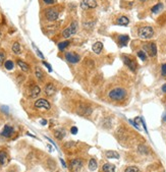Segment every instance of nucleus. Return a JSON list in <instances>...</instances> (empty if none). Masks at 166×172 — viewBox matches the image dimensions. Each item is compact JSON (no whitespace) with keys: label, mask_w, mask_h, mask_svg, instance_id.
I'll list each match as a JSON object with an SVG mask.
<instances>
[{"label":"nucleus","mask_w":166,"mask_h":172,"mask_svg":"<svg viewBox=\"0 0 166 172\" xmlns=\"http://www.w3.org/2000/svg\"><path fill=\"white\" fill-rule=\"evenodd\" d=\"M70 42L68 40H65V41H62V42L58 43L59 51H63V50H65L68 46H70Z\"/></svg>","instance_id":"5701e85b"},{"label":"nucleus","mask_w":166,"mask_h":172,"mask_svg":"<svg viewBox=\"0 0 166 172\" xmlns=\"http://www.w3.org/2000/svg\"><path fill=\"white\" fill-rule=\"evenodd\" d=\"M143 50L146 52L147 55H149L150 57H155V56L157 55V46H156V43L154 42L144 44Z\"/></svg>","instance_id":"0eeeda50"},{"label":"nucleus","mask_w":166,"mask_h":172,"mask_svg":"<svg viewBox=\"0 0 166 172\" xmlns=\"http://www.w3.org/2000/svg\"><path fill=\"white\" fill-rule=\"evenodd\" d=\"M5 58H6V53L3 50H0V66L5 62Z\"/></svg>","instance_id":"c756f323"},{"label":"nucleus","mask_w":166,"mask_h":172,"mask_svg":"<svg viewBox=\"0 0 166 172\" xmlns=\"http://www.w3.org/2000/svg\"><path fill=\"white\" fill-rule=\"evenodd\" d=\"M122 61L124 62V64L130 68L132 71H136L137 70V61L135 60V58H132V56H126L123 55L122 56Z\"/></svg>","instance_id":"1a4fd4ad"},{"label":"nucleus","mask_w":166,"mask_h":172,"mask_svg":"<svg viewBox=\"0 0 166 172\" xmlns=\"http://www.w3.org/2000/svg\"><path fill=\"white\" fill-rule=\"evenodd\" d=\"M16 63H18V65L20 66V69H22V71L27 72V74L31 72V67H30V65L28 64L26 61L22 60V59H18V60H16Z\"/></svg>","instance_id":"dca6fc26"},{"label":"nucleus","mask_w":166,"mask_h":172,"mask_svg":"<svg viewBox=\"0 0 166 172\" xmlns=\"http://www.w3.org/2000/svg\"><path fill=\"white\" fill-rule=\"evenodd\" d=\"M107 96L112 102H122L128 97V91L123 87H114L109 90Z\"/></svg>","instance_id":"f257e3e1"},{"label":"nucleus","mask_w":166,"mask_h":172,"mask_svg":"<svg viewBox=\"0 0 166 172\" xmlns=\"http://www.w3.org/2000/svg\"><path fill=\"white\" fill-rule=\"evenodd\" d=\"M89 169L91 171H94V170L97 169V160L94 158L90 159V161H89Z\"/></svg>","instance_id":"bb28decb"},{"label":"nucleus","mask_w":166,"mask_h":172,"mask_svg":"<svg viewBox=\"0 0 166 172\" xmlns=\"http://www.w3.org/2000/svg\"><path fill=\"white\" fill-rule=\"evenodd\" d=\"M34 108L37 110H43V111H49L51 109V104L47 99L40 98L35 101Z\"/></svg>","instance_id":"423d86ee"},{"label":"nucleus","mask_w":166,"mask_h":172,"mask_svg":"<svg viewBox=\"0 0 166 172\" xmlns=\"http://www.w3.org/2000/svg\"><path fill=\"white\" fill-rule=\"evenodd\" d=\"M65 136V132L64 130H54V136L56 138L57 140H62L63 138H64Z\"/></svg>","instance_id":"a878e982"},{"label":"nucleus","mask_w":166,"mask_h":172,"mask_svg":"<svg viewBox=\"0 0 166 172\" xmlns=\"http://www.w3.org/2000/svg\"><path fill=\"white\" fill-rule=\"evenodd\" d=\"M43 14H44V18L47 22H54L58 20L60 11L57 6H50L43 10Z\"/></svg>","instance_id":"f03ea898"},{"label":"nucleus","mask_w":166,"mask_h":172,"mask_svg":"<svg viewBox=\"0 0 166 172\" xmlns=\"http://www.w3.org/2000/svg\"><path fill=\"white\" fill-rule=\"evenodd\" d=\"M139 152L142 153V154H147V153H148V149L144 145H141L139 147Z\"/></svg>","instance_id":"473e14b6"},{"label":"nucleus","mask_w":166,"mask_h":172,"mask_svg":"<svg viewBox=\"0 0 166 172\" xmlns=\"http://www.w3.org/2000/svg\"><path fill=\"white\" fill-rule=\"evenodd\" d=\"M81 8L83 10H88V9L96 8L97 7V1L96 0H82L81 2Z\"/></svg>","instance_id":"ddd939ff"},{"label":"nucleus","mask_w":166,"mask_h":172,"mask_svg":"<svg viewBox=\"0 0 166 172\" xmlns=\"http://www.w3.org/2000/svg\"><path fill=\"white\" fill-rule=\"evenodd\" d=\"M138 36L143 40H149L154 36V29L152 27H149V26L140 28L139 31H138Z\"/></svg>","instance_id":"20e7f679"},{"label":"nucleus","mask_w":166,"mask_h":172,"mask_svg":"<svg viewBox=\"0 0 166 172\" xmlns=\"http://www.w3.org/2000/svg\"><path fill=\"white\" fill-rule=\"evenodd\" d=\"M139 1H141V2H143V3H145V2H147V1H149V0H139Z\"/></svg>","instance_id":"a19ab883"},{"label":"nucleus","mask_w":166,"mask_h":172,"mask_svg":"<svg viewBox=\"0 0 166 172\" xmlns=\"http://www.w3.org/2000/svg\"><path fill=\"white\" fill-rule=\"evenodd\" d=\"M163 9V4L162 3H157L156 5H154V6L151 8V11H152V13H159L160 11Z\"/></svg>","instance_id":"b1692460"},{"label":"nucleus","mask_w":166,"mask_h":172,"mask_svg":"<svg viewBox=\"0 0 166 172\" xmlns=\"http://www.w3.org/2000/svg\"><path fill=\"white\" fill-rule=\"evenodd\" d=\"M106 157L108 159H119V154L115 151H107L106 152Z\"/></svg>","instance_id":"393cba45"},{"label":"nucleus","mask_w":166,"mask_h":172,"mask_svg":"<svg viewBox=\"0 0 166 172\" xmlns=\"http://www.w3.org/2000/svg\"><path fill=\"white\" fill-rule=\"evenodd\" d=\"M128 42H130V37L128 35H119L117 37V44L119 47H126Z\"/></svg>","instance_id":"4468645a"},{"label":"nucleus","mask_w":166,"mask_h":172,"mask_svg":"<svg viewBox=\"0 0 166 172\" xmlns=\"http://www.w3.org/2000/svg\"><path fill=\"white\" fill-rule=\"evenodd\" d=\"M11 50L16 55H20L22 53V46H20V42H18V41L13 42V44L11 46Z\"/></svg>","instance_id":"6ab92c4d"},{"label":"nucleus","mask_w":166,"mask_h":172,"mask_svg":"<svg viewBox=\"0 0 166 172\" xmlns=\"http://www.w3.org/2000/svg\"><path fill=\"white\" fill-rule=\"evenodd\" d=\"M124 172H141V171H140V169L137 166H130V167H128L124 170Z\"/></svg>","instance_id":"7c9ffc66"},{"label":"nucleus","mask_w":166,"mask_h":172,"mask_svg":"<svg viewBox=\"0 0 166 172\" xmlns=\"http://www.w3.org/2000/svg\"><path fill=\"white\" fill-rule=\"evenodd\" d=\"M8 162V155L5 151H0V166H3Z\"/></svg>","instance_id":"aec40b11"},{"label":"nucleus","mask_w":166,"mask_h":172,"mask_svg":"<svg viewBox=\"0 0 166 172\" xmlns=\"http://www.w3.org/2000/svg\"><path fill=\"white\" fill-rule=\"evenodd\" d=\"M102 172H115V166L111 163H106L102 166Z\"/></svg>","instance_id":"4be33fe9"},{"label":"nucleus","mask_w":166,"mask_h":172,"mask_svg":"<svg viewBox=\"0 0 166 172\" xmlns=\"http://www.w3.org/2000/svg\"><path fill=\"white\" fill-rule=\"evenodd\" d=\"M34 47H35V49H36V52H37V53H38V55L40 56L41 58H44V56H43V54L41 53V51H40V50H39L38 48H36V46H34Z\"/></svg>","instance_id":"c9c22d12"},{"label":"nucleus","mask_w":166,"mask_h":172,"mask_svg":"<svg viewBox=\"0 0 166 172\" xmlns=\"http://www.w3.org/2000/svg\"><path fill=\"white\" fill-rule=\"evenodd\" d=\"M42 2L45 5H54L57 3V0H42Z\"/></svg>","instance_id":"2f4dec72"},{"label":"nucleus","mask_w":166,"mask_h":172,"mask_svg":"<svg viewBox=\"0 0 166 172\" xmlns=\"http://www.w3.org/2000/svg\"><path fill=\"white\" fill-rule=\"evenodd\" d=\"M137 55L142 61H146L147 60V56H148V55H147V53L144 51V50H140V51H138Z\"/></svg>","instance_id":"cd10ccee"},{"label":"nucleus","mask_w":166,"mask_h":172,"mask_svg":"<svg viewBox=\"0 0 166 172\" xmlns=\"http://www.w3.org/2000/svg\"><path fill=\"white\" fill-rule=\"evenodd\" d=\"M161 76H166V63L161 65Z\"/></svg>","instance_id":"72a5a7b5"},{"label":"nucleus","mask_w":166,"mask_h":172,"mask_svg":"<svg viewBox=\"0 0 166 172\" xmlns=\"http://www.w3.org/2000/svg\"><path fill=\"white\" fill-rule=\"evenodd\" d=\"M83 165L84 162L82 159H72L70 162V170L72 172H79Z\"/></svg>","instance_id":"9b49d317"},{"label":"nucleus","mask_w":166,"mask_h":172,"mask_svg":"<svg viewBox=\"0 0 166 172\" xmlns=\"http://www.w3.org/2000/svg\"><path fill=\"white\" fill-rule=\"evenodd\" d=\"M161 90H162V92H163V93H166V84H164V85L162 86Z\"/></svg>","instance_id":"4c0bfd02"},{"label":"nucleus","mask_w":166,"mask_h":172,"mask_svg":"<svg viewBox=\"0 0 166 172\" xmlns=\"http://www.w3.org/2000/svg\"><path fill=\"white\" fill-rule=\"evenodd\" d=\"M92 49L95 52V54H100L102 52V50H103V43L101 42L94 43L92 46Z\"/></svg>","instance_id":"a211bd4d"},{"label":"nucleus","mask_w":166,"mask_h":172,"mask_svg":"<svg viewBox=\"0 0 166 172\" xmlns=\"http://www.w3.org/2000/svg\"><path fill=\"white\" fill-rule=\"evenodd\" d=\"M40 93H41V88L38 85H36V84H32L28 88V96L31 99L37 98L40 95Z\"/></svg>","instance_id":"9d476101"},{"label":"nucleus","mask_w":166,"mask_h":172,"mask_svg":"<svg viewBox=\"0 0 166 172\" xmlns=\"http://www.w3.org/2000/svg\"><path fill=\"white\" fill-rule=\"evenodd\" d=\"M35 76H36L37 81H39L40 83H44V81H45V74L43 72V70L41 69L39 66H36L35 67Z\"/></svg>","instance_id":"2eb2a0df"},{"label":"nucleus","mask_w":166,"mask_h":172,"mask_svg":"<svg viewBox=\"0 0 166 172\" xmlns=\"http://www.w3.org/2000/svg\"><path fill=\"white\" fill-rule=\"evenodd\" d=\"M60 162H61V164H62V166H63V167H64V168H66V165H65L64 161H63L62 159H60Z\"/></svg>","instance_id":"58836bf2"},{"label":"nucleus","mask_w":166,"mask_h":172,"mask_svg":"<svg viewBox=\"0 0 166 172\" xmlns=\"http://www.w3.org/2000/svg\"><path fill=\"white\" fill-rule=\"evenodd\" d=\"M76 113L79 114V115H81V116L87 117V116H90L91 114H92L93 109L91 108L90 105H88L87 103H79L76 108Z\"/></svg>","instance_id":"39448f33"},{"label":"nucleus","mask_w":166,"mask_h":172,"mask_svg":"<svg viewBox=\"0 0 166 172\" xmlns=\"http://www.w3.org/2000/svg\"><path fill=\"white\" fill-rule=\"evenodd\" d=\"M41 124H43V125L47 124V120H42V121H41Z\"/></svg>","instance_id":"ea45409f"},{"label":"nucleus","mask_w":166,"mask_h":172,"mask_svg":"<svg viewBox=\"0 0 166 172\" xmlns=\"http://www.w3.org/2000/svg\"><path fill=\"white\" fill-rule=\"evenodd\" d=\"M0 38H1V32H0Z\"/></svg>","instance_id":"79ce46f5"},{"label":"nucleus","mask_w":166,"mask_h":172,"mask_svg":"<svg viewBox=\"0 0 166 172\" xmlns=\"http://www.w3.org/2000/svg\"><path fill=\"white\" fill-rule=\"evenodd\" d=\"M44 92H45V95L47 97H52L56 94L57 88L56 86L54 85L52 82H48L45 84V88H44Z\"/></svg>","instance_id":"f8f14e48"},{"label":"nucleus","mask_w":166,"mask_h":172,"mask_svg":"<svg viewBox=\"0 0 166 172\" xmlns=\"http://www.w3.org/2000/svg\"><path fill=\"white\" fill-rule=\"evenodd\" d=\"M78 30H79V22H78V20H72L70 25L62 31L61 37L64 39L70 38V37H72L74 35H76Z\"/></svg>","instance_id":"7ed1b4c3"},{"label":"nucleus","mask_w":166,"mask_h":172,"mask_svg":"<svg viewBox=\"0 0 166 172\" xmlns=\"http://www.w3.org/2000/svg\"><path fill=\"white\" fill-rule=\"evenodd\" d=\"M64 58L67 62L72 63V64H76V63L80 62V60H81V56H80L78 53H76V52L68 51L64 54Z\"/></svg>","instance_id":"6e6552de"},{"label":"nucleus","mask_w":166,"mask_h":172,"mask_svg":"<svg viewBox=\"0 0 166 172\" xmlns=\"http://www.w3.org/2000/svg\"><path fill=\"white\" fill-rule=\"evenodd\" d=\"M43 65H44L45 67H47V69H48V71H49V72L52 71V67H51V65H50L49 63H47L46 61H43Z\"/></svg>","instance_id":"f704fd0d"},{"label":"nucleus","mask_w":166,"mask_h":172,"mask_svg":"<svg viewBox=\"0 0 166 172\" xmlns=\"http://www.w3.org/2000/svg\"><path fill=\"white\" fill-rule=\"evenodd\" d=\"M4 67L6 68L7 70H11L13 69L14 67V62L12 60H6L4 62Z\"/></svg>","instance_id":"c85d7f7f"},{"label":"nucleus","mask_w":166,"mask_h":172,"mask_svg":"<svg viewBox=\"0 0 166 172\" xmlns=\"http://www.w3.org/2000/svg\"><path fill=\"white\" fill-rule=\"evenodd\" d=\"M14 130L12 126L10 125H5L4 127H3V130L1 132V136H4V138H10V136L13 134Z\"/></svg>","instance_id":"f3484780"},{"label":"nucleus","mask_w":166,"mask_h":172,"mask_svg":"<svg viewBox=\"0 0 166 172\" xmlns=\"http://www.w3.org/2000/svg\"><path fill=\"white\" fill-rule=\"evenodd\" d=\"M70 132H72V134H76V132H78V128H76V126H72V130H70Z\"/></svg>","instance_id":"e433bc0d"},{"label":"nucleus","mask_w":166,"mask_h":172,"mask_svg":"<svg viewBox=\"0 0 166 172\" xmlns=\"http://www.w3.org/2000/svg\"><path fill=\"white\" fill-rule=\"evenodd\" d=\"M116 24L119 26H123V27H126V26H128V24H130V20H128V18H126V16H119V18L116 20Z\"/></svg>","instance_id":"412c9836"}]
</instances>
